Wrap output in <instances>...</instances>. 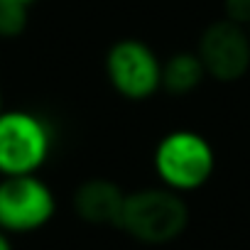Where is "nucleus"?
Here are the masks:
<instances>
[{
  "mask_svg": "<svg viewBox=\"0 0 250 250\" xmlns=\"http://www.w3.org/2000/svg\"><path fill=\"white\" fill-rule=\"evenodd\" d=\"M189 226V206L167 187H145L125 196L118 228L145 245H167Z\"/></svg>",
  "mask_w": 250,
  "mask_h": 250,
  "instance_id": "f257e3e1",
  "label": "nucleus"
},
{
  "mask_svg": "<svg viewBox=\"0 0 250 250\" xmlns=\"http://www.w3.org/2000/svg\"><path fill=\"white\" fill-rule=\"evenodd\" d=\"M152 167L162 187L177 194L199 191L216 172V150L201 133L179 128L157 143Z\"/></svg>",
  "mask_w": 250,
  "mask_h": 250,
  "instance_id": "f03ea898",
  "label": "nucleus"
},
{
  "mask_svg": "<svg viewBox=\"0 0 250 250\" xmlns=\"http://www.w3.org/2000/svg\"><path fill=\"white\" fill-rule=\"evenodd\" d=\"M54 147L49 123L35 110H0V177L37 174Z\"/></svg>",
  "mask_w": 250,
  "mask_h": 250,
  "instance_id": "7ed1b4c3",
  "label": "nucleus"
},
{
  "mask_svg": "<svg viewBox=\"0 0 250 250\" xmlns=\"http://www.w3.org/2000/svg\"><path fill=\"white\" fill-rule=\"evenodd\" d=\"M103 71L113 91L125 101H147L162 91V59L135 37L113 42L103 59Z\"/></svg>",
  "mask_w": 250,
  "mask_h": 250,
  "instance_id": "20e7f679",
  "label": "nucleus"
},
{
  "mask_svg": "<svg viewBox=\"0 0 250 250\" xmlns=\"http://www.w3.org/2000/svg\"><path fill=\"white\" fill-rule=\"evenodd\" d=\"M57 213L52 187L37 174L0 177V230L27 235L44 228Z\"/></svg>",
  "mask_w": 250,
  "mask_h": 250,
  "instance_id": "39448f33",
  "label": "nucleus"
},
{
  "mask_svg": "<svg viewBox=\"0 0 250 250\" xmlns=\"http://www.w3.org/2000/svg\"><path fill=\"white\" fill-rule=\"evenodd\" d=\"M196 54L206 69V76L233 83L250 71V32L228 20H216L204 27Z\"/></svg>",
  "mask_w": 250,
  "mask_h": 250,
  "instance_id": "423d86ee",
  "label": "nucleus"
},
{
  "mask_svg": "<svg viewBox=\"0 0 250 250\" xmlns=\"http://www.w3.org/2000/svg\"><path fill=\"white\" fill-rule=\"evenodd\" d=\"M125 194L115 182L103 179V177H93L86 179L76 187L74 191V211L81 221L93 223V226H118L123 204H125Z\"/></svg>",
  "mask_w": 250,
  "mask_h": 250,
  "instance_id": "0eeeda50",
  "label": "nucleus"
},
{
  "mask_svg": "<svg viewBox=\"0 0 250 250\" xmlns=\"http://www.w3.org/2000/svg\"><path fill=\"white\" fill-rule=\"evenodd\" d=\"M206 79V69L194 52H174L169 59L162 62V91L169 96H189L194 93L201 81Z\"/></svg>",
  "mask_w": 250,
  "mask_h": 250,
  "instance_id": "6e6552de",
  "label": "nucleus"
},
{
  "mask_svg": "<svg viewBox=\"0 0 250 250\" xmlns=\"http://www.w3.org/2000/svg\"><path fill=\"white\" fill-rule=\"evenodd\" d=\"M27 5L18 0H0V37H20L27 27Z\"/></svg>",
  "mask_w": 250,
  "mask_h": 250,
  "instance_id": "1a4fd4ad",
  "label": "nucleus"
},
{
  "mask_svg": "<svg viewBox=\"0 0 250 250\" xmlns=\"http://www.w3.org/2000/svg\"><path fill=\"white\" fill-rule=\"evenodd\" d=\"M223 20L250 27V0H223Z\"/></svg>",
  "mask_w": 250,
  "mask_h": 250,
  "instance_id": "9d476101",
  "label": "nucleus"
},
{
  "mask_svg": "<svg viewBox=\"0 0 250 250\" xmlns=\"http://www.w3.org/2000/svg\"><path fill=\"white\" fill-rule=\"evenodd\" d=\"M0 250H13V240L5 230H0Z\"/></svg>",
  "mask_w": 250,
  "mask_h": 250,
  "instance_id": "9b49d317",
  "label": "nucleus"
},
{
  "mask_svg": "<svg viewBox=\"0 0 250 250\" xmlns=\"http://www.w3.org/2000/svg\"><path fill=\"white\" fill-rule=\"evenodd\" d=\"M18 3H25V5H30V3H35V0H18Z\"/></svg>",
  "mask_w": 250,
  "mask_h": 250,
  "instance_id": "f8f14e48",
  "label": "nucleus"
},
{
  "mask_svg": "<svg viewBox=\"0 0 250 250\" xmlns=\"http://www.w3.org/2000/svg\"><path fill=\"white\" fill-rule=\"evenodd\" d=\"M0 110H3V91H0Z\"/></svg>",
  "mask_w": 250,
  "mask_h": 250,
  "instance_id": "ddd939ff",
  "label": "nucleus"
},
{
  "mask_svg": "<svg viewBox=\"0 0 250 250\" xmlns=\"http://www.w3.org/2000/svg\"><path fill=\"white\" fill-rule=\"evenodd\" d=\"M248 32H250V27H248Z\"/></svg>",
  "mask_w": 250,
  "mask_h": 250,
  "instance_id": "4468645a",
  "label": "nucleus"
}]
</instances>
